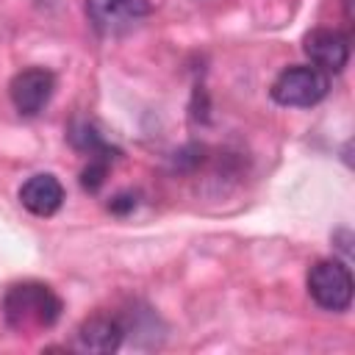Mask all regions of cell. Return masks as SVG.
Returning <instances> with one entry per match:
<instances>
[{
  "label": "cell",
  "mask_w": 355,
  "mask_h": 355,
  "mask_svg": "<svg viewBox=\"0 0 355 355\" xmlns=\"http://www.w3.org/2000/svg\"><path fill=\"white\" fill-rule=\"evenodd\" d=\"M53 92H55V75L44 67H28L17 72L8 83V97L19 116H36L50 103Z\"/></svg>",
  "instance_id": "277c9868"
},
{
  "label": "cell",
  "mask_w": 355,
  "mask_h": 355,
  "mask_svg": "<svg viewBox=\"0 0 355 355\" xmlns=\"http://www.w3.org/2000/svg\"><path fill=\"white\" fill-rule=\"evenodd\" d=\"M330 92V75L322 72L313 64H294L286 67L275 80H272V100L283 108H311L322 103Z\"/></svg>",
  "instance_id": "7a4b0ae2"
},
{
  "label": "cell",
  "mask_w": 355,
  "mask_h": 355,
  "mask_svg": "<svg viewBox=\"0 0 355 355\" xmlns=\"http://www.w3.org/2000/svg\"><path fill=\"white\" fill-rule=\"evenodd\" d=\"M64 302L61 297L36 280H22L8 286L3 294V319L6 327L19 333V336H36L50 330L61 319Z\"/></svg>",
  "instance_id": "6da1fadb"
},
{
  "label": "cell",
  "mask_w": 355,
  "mask_h": 355,
  "mask_svg": "<svg viewBox=\"0 0 355 355\" xmlns=\"http://www.w3.org/2000/svg\"><path fill=\"white\" fill-rule=\"evenodd\" d=\"M86 14L97 33L116 36L150 14V0H86Z\"/></svg>",
  "instance_id": "5b68a950"
},
{
  "label": "cell",
  "mask_w": 355,
  "mask_h": 355,
  "mask_svg": "<svg viewBox=\"0 0 355 355\" xmlns=\"http://www.w3.org/2000/svg\"><path fill=\"white\" fill-rule=\"evenodd\" d=\"M308 294L311 300L322 308V311H333V313H341L352 305V272L344 261H336V258H324V261H316L311 269H308Z\"/></svg>",
  "instance_id": "3957f363"
},
{
  "label": "cell",
  "mask_w": 355,
  "mask_h": 355,
  "mask_svg": "<svg viewBox=\"0 0 355 355\" xmlns=\"http://www.w3.org/2000/svg\"><path fill=\"white\" fill-rule=\"evenodd\" d=\"M19 202L28 214L33 216H53L61 205H64V186L55 175L50 172H39V175H31L22 186H19Z\"/></svg>",
  "instance_id": "ba28073f"
},
{
  "label": "cell",
  "mask_w": 355,
  "mask_h": 355,
  "mask_svg": "<svg viewBox=\"0 0 355 355\" xmlns=\"http://www.w3.org/2000/svg\"><path fill=\"white\" fill-rule=\"evenodd\" d=\"M69 141H72V147L78 150V153H83V155H89V158H97V155H103V158H116V150L94 130V125H89V122H75L72 128H69Z\"/></svg>",
  "instance_id": "9c48e42d"
},
{
  "label": "cell",
  "mask_w": 355,
  "mask_h": 355,
  "mask_svg": "<svg viewBox=\"0 0 355 355\" xmlns=\"http://www.w3.org/2000/svg\"><path fill=\"white\" fill-rule=\"evenodd\" d=\"M136 208V197L133 194H116L111 202H108V211H114V214H128V211H133Z\"/></svg>",
  "instance_id": "8fae6325"
},
{
  "label": "cell",
  "mask_w": 355,
  "mask_h": 355,
  "mask_svg": "<svg viewBox=\"0 0 355 355\" xmlns=\"http://www.w3.org/2000/svg\"><path fill=\"white\" fill-rule=\"evenodd\" d=\"M122 338H125V324L116 316H105V313L89 316L75 330V347L80 352L108 355V352H116L122 347Z\"/></svg>",
  "instance_id": "52a82bcc"
},
{
  "label": "cell",
  "mask_w": 355,
  "mask_h": 355,
  "mask_svg": "<svg viewBox=\"0 0 355 355\" xmlns=\"http://www.w3.org/2000/svg\"><path fill=\"white\" fill-rule=\"evenodd\" d=\"M111 161H114V158H103V155L89 158V166L80 172V186H83L86 191H97V189L105 183V175H108Z\"/></svg>",
  "instance_id": "30bf717a"
},
{
  "label": "cell",
  "mask_w": 355,
  "mask_h": 355,
  "mask_svg": "<svg viewBox=\"0 0 355 355\" xmlns=\"http://www.w3.org/2000/svg\"><path fill=\"white\" fill-rule=\"evenodd\" d=\"M302 50L322 72H341L349 61V36L338 28H313L305 33Z\"/></svg>",
  "instance_id": "8992f818"
}]
</instances>
